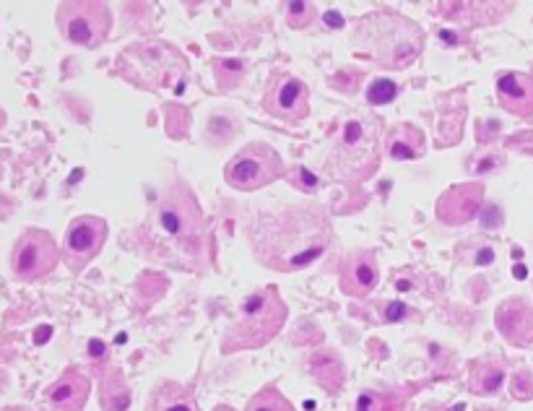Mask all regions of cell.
Segmentation results:
<instances>
[{"label": "cell", "instance_id": "ac0fdd59", "mask_svg": "<svg viewBox=\"0 0 533 411\" xmlns=\"http://www.w3.org/2000/svg\"><path fill=\"white\" fill-rule=\"evenodd\" d=\"M149 411H198V403L185 385L161 383L149 401Z\"/></svg>", "mask_w": 533, "mask_h": 411}, {"label": "cell", "instance_id": "83f0119b", "mask_svg": "<svg viewBox=\"0 0 533 411\" xmlns=\"http://www.w3.org/2000/svg\"><path fill=\"white\" fill-rule=\"evenodd\" d=\"M406 315H408V307L404 302H390L385 307V320L388 323H398V320H404Z\"/></svg>", "mask_w": 533, "mask_h": 411}, {"label": "cell", "instance_id": "277c9868", "mask_svg": "<svg viewBox=\"0 0 533 411\" xmlns=\"http://www.w3.org/2000/svg\"><path fill=\"white\" fill-rule=\"evenodd\" d=\"M284 320H287V304L278 297L276 289L273 286L260 289L242 302L237 320L224 334V347L222 349L224 351L260 349L281 331Z\"/></svg>", "mask_w": 533, "mask_h": 411}, {"label": "cell", "instance_id": "836d02e7", "mask_svg": "<svg viewBox=\"0 0 533 411\" xmlns=\"http://www.w3.org/2000/svg\"><path fill=\"white\" fill-rule=\"evenodd\" d=\"M3 411H29V409H3Z\"/></svg>", "mask_w": 533, "mask_h": 411}, {"label": "cell", "instance_id": "30bf717a", "mask_svg": "<svg viewBox=\"0 0 533 411\" xmlns=\"http://www.w3.org/2000/svg\"><path fill=\"white\" fill-rule=\"evenodd\" d=\"M107 239V221L99 217H78L71 221L63 239V260L71 271H81L99 255Z\"/></svg>", "mask_w": 533, "mask_h": 411}, {"label": "cell", "instance_id": "603a6c76", "mask_svg": "<svg viewBox=\"0 0 533 411\" xmlns=\"http://www.w3.org/2000/svg\"><path fill=\"white\" fill-rule=\"evenodd\" d=\"M354 411H398V403H395L393 396H385V393H377V390H367L356 399V406Z\"/></svg>", "mask_w": 533, "mask_h": 411}, {"label": "cell", "instance_id": "1f68e13d", "mask_svg": "<svg viewBox=\"0 0 533 411\" xmlns=\"http://www.w3.org/2000/svg\"><path fill=\"white\" fill-rule=\"evenodd\" d=\"M47 336H50V328H44L42 334H37V341H44V338H47Z\"/></svg>", "mask_w": 533, "mask_h": 411}, {"label": "cell", "instance_id": "484cf974", "mask_svg": "<svg viewBox=\"0 0 533 411\" xmlns=\"http://www.w3.org/2000/svg\"><path fill=\"white\" fill-rule=\"evenodd\" d=\"M289 180H291L294 188L305 190V193H315V190H318V177L309 172V170H305V167H294V170L289 172Z\"/></svg>", "mask_w": 533, "mask_h": 411}, {"label": "cell", "instance_id": "d4e9b609", "mask_svg": "<svg viewBox=\"0 0 533 411\" xmlns=\"http://www.w3.org/2000/svg\"><path fill=\"white\" fill-rule=\"evenodd\" d=\"M287 21L291 29H307L315 21V6L312 3H289Z\"/></svg>", "mask_w": 533, "mask_h": 411}, {"label": "cell", "instance_id": "4dcf8cb0", "mask_svg": "<svg viewBox=\"0 0 533 411\" xmlns=\"http://www.w3.org/2000/svg\"><path fill=\"white\" fill-rule=\"evenodd\" d=\"M325 24L333 26V29H343V16L338 11H328L325 13Z\"/></svg>", "mask_w": 533, "mask_h": 411}, {"label": "cell", "instance_id": "e0dca14e", "mask_svg": "<svg viewBox=\"0 0 533 411\" xmlns=\"http://www.w3.org/2000/svg\"><path fill=\"white\" fill-rule=\"evenodd\" d=\"M424 133L414 125H395L388 133V154L398 162H411L424 156Z\"/></svg>", "mask_w": 533, "mask_h": 411}, {"label": "cell", "instance_id": "5bb4252c", "mask_svg": "<svg viewBox=\"0 0 533 411\" xmlns=\"http://www.w3.org/2000/svg\"><path fill=\"white\" fill-rule=\"evenodd\" d=\"M380 284V266L372 253H356L343 263L341 268V289L352 297H367Z\"/></svg>", "mask_w": 533, "mask_h": 411}, {"label": "cell", "instance_id": "52a82bcc", "mask_svg": "<svg viewBox=\"0 0 533 411\" xmlns=\"http://www.w3.org/2000/svg\"><path fill=\"white\" fill-rule=\"evenodd\" d=\"M57 26L68 42L81 47H99L109 34L112 13L107 3H94V0L63 3L57 6Z\"/></svg>", "mask_w": 533, "mask_h": 411}, {"label": "cell", "instance_id": "8992f818", "mask_svg": "<svg viewBox=\"0 0 533 411\" xmlns=\"http://www.w3.org/2000/svg\"><path fill=\"white\" fill-rule=\"evenodd\" d=\"M154 224L161 235L177 242H195L203 235V214L188 185H172L154 211Z\"/></svg>", "mask_w": 533, "mask_h": 411}, {"label": "cell", "instance_id": "7a4b0ae2", "mask_svg": "<svg viewBox=\"0 0 533 411\" xmlns=\"http://www.w3.org/2000/svg\"><path fill=\"white\" fill-rule=\"evenodd\" d=\"M352 44L385 68H406L419 57L424 34L401 13H370L356 24Z\"/></svg>", "mask_w": 533, "mask_h": 411}, {"label": "cell", "instance_id": "7402d4cb", "mask_svg": "<svg viewBox=\"0 0 533 411\" xmlns=\"http://www.w3.org/2000/svg\"><path fill=\"white\" fill-rule=\"evenodd\" d=\"M247 411H294V406L276 388H266L250 401Z\"/></svg>", "mask_w": 533, "mask_h": 411}, {"label": "cell", "instance_id": "cb8c5ba5", "mask_svg": "<svg viewBox=\"0 0 533 411\" xmlns=\"http://www.w3.org/2000/svg\"><path fill=\"white\" fill-rule=\"evenodd\" d=\"M395 97H398V86H395L390 78H377V81H372L370 89H367V102L374 104V107L390 104Z\"/></svg>", "mask_w": 533, "mask_h": 411}, {"label": "cell", "instance_id": "2e32d148", "mask_svg": "<svg viewBox=\"0 0 533 411\" xmlns=\"http://www.w3.org/2000/svg\"><path fill=\"white\" fill-rule=\"evenodd\" d=\"M89 378L75 372V369H68L63 378L53 383L50 390H47V401L55 411H78L89 399Z\"/></svg>", "mask_w": 533, "mask_h": 411}, {"label": "cell", "instance_id": "44dd1931", "mask_svg": "<svg viewBox=\"0 0 533 411\" xmlns=\"http://www.w3.org/2000/svg\"><path fill=\"white\" fill-rule=\"evenodd\" d=\"M312 375L320 380V385L328 390H338V385L343 383V367L341 362L333 357V354H318L312 357Z\"/></svg>", "mask_w": 533, "mask_h": 411}, {"label": "cell", "instance_id": "d6986e66", "mask_svg": "<svg viewBox=\"0 0 533 411\" xmlns=\"http://www.w3.org/2000/svg\"><path fill=\"white\" fill-rule=\"evenodd\" d=\"M99 403L105 411H128L130 406V388L125 378L118 369H109L102 378V388H99Z\"/></svg>", "mask_w": 533, "mask_h": 411}, {"label": "cell", "instance_id": "3957f363", "mask_svg": "<svg viewBox=\"0 0 533 411\" xmlns=\"http://www.w3.org/2000/svg\"><path fill=\"white\" fill-rule=\"evenodd\" d=\"M120 71L136 81L138 86L154 89H174L180 94L185 89V76H188V63L172 44L161 42H138L128 47L120 55Z\"/></svg>", "mask_w": 533, "mask_h": 411}, {"label": "cell", "instance_id": "9c48e42d", "mask_svg": "<svg viewBox=\"0 0 533 411\" xmlns=\"http://www.w3.org/2000/svg\"><path fill=\"white\" fill-rule=\"evenodd\" d=\"M57 260H60V250L53 235L44 229H29L13 248L11 268L21 282H37L57 266Z\"/></svg>", "mask_w": 533, "mask_h": 411}, {"label": "cell", "instance_id": "4316f807", "mask_svg": "<svg viewBox=\"0 0 533 411\" xmlns=\"http://www.w3.org/2000/svg\"><path fill=\"white\" fill-rule=\"evenodd\" d=\"M512 396L518 401H528L533 399V375L531 372H515V378H512Z\"/></svg>", "mask_w": 533, "mask_h": 411}, {"label": "cell", "instance_id": "d6a6232c", "mask_svg": "<svg viewBox=\"0 0 533 411\" xmlns=\"http://www.w3.org/2000/svg\"><path fill=\"white\" fill-rule=\"evenodd\" d=\"M213 411H235L232 406H219V409H213Z\"/></svg>", "mask_w": 533, "mask_h": 411}, {"label": "cell", "instance_id": "f546056e", "mask_svg": "<svg viewBox=\"0 0 533 411\" xmlns=\"http://www.w3.org/2000/svg\"><path fill=\"white\" fill-rule=\"evenodd\" d=\"M473 260H476L479 266H489L491 260H494V250H491V248H481L479 253L473 255Z\"/></svg>", "mask_w": 533, "mask_h": 411}, {"label": "cell", "instance_id": "9a60e30c", "mask_svg": "<svg viewBox=\"0 0 533 411\" xmlns=\"http://www.w3.org/2000/svg\"><path fill=\"white\" fill-rule=\"evenodd\" d=\"M497 97L500 104L507 112L518 118H531L533 115V78L525 73H500L497 76Z\"/></svg>", "mask_w": 533, "mask_h": 411}, {"label": "cell", "instance_id": "5b68a950", "mask_svg": "<svg viewBox=\"0 0 533 411\" xmlns=\"http://www.w3.org/2000/svg\"><path fill=\"white\" fill-rule=\"evenodd\" d=\"M380 125L374 120L352 118L343 122L341 136L333 146L328 172L338 174L343 180H364L380 164V143H377Z\"/></svg>", "mask_w": 533, "mask_h": 411}, {"label": "cell", "instance_id": "8fae6325", "mask_svg": "<svg viewBox=\"0 0 533 411\" xmlns=\"http://www.w3.org/2000/svg\"><path fill=\"white\" fill-rule=\"evenodd\" d=\"M266 109L273 118L299 122L309 115V91L297 76H278L268 89Z\"/></svg>", "mask_w": 533, "mask_h": 411}, {"label": "cell", "instance_id": "6da1fadb", "mask_svg": "<svg viewBox=\"0 0 533 411\" xmlns=\"http://www.w3.org/2000/svg\"><path fill=\"white\" fill-rule=\"evenodd\" d=\"M331 221L315 206H294L278 214H263L250 232L258 260L273 271L307 268L331 245Z\"/></svg>", "mask_w": 533, "mask_h": 411}, {"label": "cell", "instance_id": "4fadbf2b", "mask_svg": "<svg viewBox=\"0 0 533 411\" xmlns=\"http://www.w3.org/2000/svg\"><path fill=\"white\" fill-rule=\"evenodd\" d=\"M494 323L512 347H531L533 344V307L523 297H512L497 307Z\"/></svg>", "mask_w": 533, "mask_h": 411}, {"label": "cell", "instance_id": "7c38bea8", "mask_svg": "<svg viewBox=\"0 0 533 411\" xmlns=\"http://www.w3.org/2000/svg\"><path fill=\"white\" fill-rule=\"evenodd\" d=\"M481 201H484V188L481 183H466L448 188L437 201V217L450 227H460L476 217Z\"/></svg>", "mask_w": 533, "mask_h": 411}, {"label": "cell", "instance_id": "ffe728a7", "mask_svg": "<svg viewBox=\"0 0 533 411\" xmlns=\"http://www.w3.org/2000/svg\"><path fill=\"white\" fill-rule=\"evenodd\" d=\"M502 380H505V369H502L500 362H491V359L473 362V367H471V390L473 393L489 396V393L500 388Z\"/></svg>", "mask_w": 533, "mask_h": 411}, {"label": "cell", "instance_id": "f1b7e54d", "mask_svg": "<svg viewBox=\"0 0 533 411\" xmlns=\"http://www.w3.org/2000/svg\"><path fill=\"white\" fill-rule=\"evenodd\" d=\"M89 354H91L94 359L105 357V354H107L105 341H99V338H91V341H89Z\"/></svg>", "mask_w": 533, "mask_h": 411}, {"label": "cell", "instance_id": "ba28073f", "mask_svg": "<svg viewBox=\"0 0 533 411\" xmlns=\"http://www.w3.org/2000/svg\"><path fill=\"white\" fill-rule=\"evenodd\" d=\"M281 172H284L281 156L268 143H250L226 164L224 177L237 190H258L278 180Z\"/></svg>", "mask_w": 533, "mask_h": 411}]
</instances>
